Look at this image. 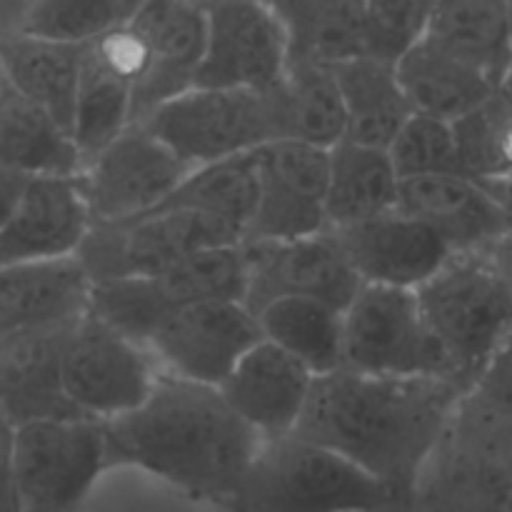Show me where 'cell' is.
Masks as SVG:
<instances>
[{
  "label": "cell",
  "mask_w": 512,
  "mask_h": 512,
  "mask_svg": "<svg viewBox=\"0 0 512 512\" xmlns=\"http://www.w3.org/2000/svg\"><path fill=\"white\" fill-rule=\"evenodd\" d=\"M243 253V303L253 315L270 300L288 295L318 298L345 310L363 285L328 230L290 240L243 243Z\"/></svg>",
  "instance_id": "2e32d148"
},
{
  "label": "cell",
  "mask_w": 512,
  "mask_h": 512,
  "mask_svg": "<svg viewBox=\"0 0 512 512\" xmlns=\"http://www.w3.org/2000/svg\"><path fill=\"white\" fill-rule=\"evenodd\" d=\"M313 380L315 375L293 355L260 338L233 365L218 390L260 440H273L293 433L308 405Z\"/></svg>",
  "instance_id": "d6986e66"
},
{
  "label": "cell",
  "mask_w": 512,
  "mask_h": 512,
  "mask_svg": "<svg viewBox=\"0 0 512 512\" xmlns=\"http://www.w3.org/2000/svg\"><path fill=\"white\" fill-rule=\"evenodd\" d=\"M140 3H143V0H123V5H125V8H128V13H133V10L138 8Z\"/></svg>",
  "instance_id": "ee69618b"
},
{
  "label": "cell",
  "mask_w": 512,
  "mask_h": 512,
  "mask_svg": "<svg viewBox=\"0 0 512 512\" xmlns=\"http://www.w3.org/2000/svg\"><path fill=\"white\" fill-rule=\"evenodd\" d=\"M288 38V58L338 63L363 53V0H268Z\"/></svg>",
  "instance_id": "1f68e13d"
},
{
  "label": "cell",
  "mask_w": 512,
  "mask_h": 512,
  "mask_svg": "<svg viewBox=\"0 0 512 512\" xmlns=\"http://www.w3.org/2000/svg\"><path fill=\"white\" fill-rule=\"evenodd\" d=\"M90 223L78 175H35L0 228V268L75 255Z\"/></svg>",
  "instance_id": "ffe728a7"
},
{
  "label": "cell",
  "mask_w": 512,
  "mask_h": 512,
  "mask_svg": "<svg viewBox=\"0 0 512 512\" xmlns=\"http://www.w3.org/2000/svg\"><path fill=\"white\" fill-rule=\"evenodd\" d=\"M400 178L388 150L343 138L328 148L325 230L360 223L398 205Z\"/></svg>",
  "instance_id": "83f0119b"
},
{
  "label": "cell",
  "mask_w": 512,
  "mask_h": 512,
  "mask_svg": "<svg viewBox=\"0 0 512 512\" xmlns=\"http://www.w3.org/2000/svg\"><path fill=\"white\" fill-rule=\"evenodd\" d=\"M0 165L30 175H78L83 155L68 128L0 78Z\"/></svg>",
  "instance_id": "4316f807"
},
{
  "label": "cell",
  "mask_w": 512,
  "mask_h": 512,
  "mask_svg": "<svg viewBox=\"0 0 512 512\" xmlns=\"http://www.w3.org/2000/svg\"><path fill=\"white\" fill-rule=\"evenodd\" d=\"M255 318L263 338L293 355L315 378L343 368V308L288 295L265 303Z\"/></svg>",
  "instance_id": "f546056e"
},
{
  "label": "cell",
  "mask_w": 512,
  "mask_h": 512,
  "mask_svg": "<svg viewBox=\"0 0 512 512\" xmlns=\"http://www.w3.org/2000/svg\"><path fill=\"white\" fill-rule=\"evenodd\" d=\"M255 203H258V170H255V150H250V153L195 165L158 208L193 210L223 220L243 238L255 213Z\"/></svg>",
  "instance_id": "d6a6232c"
},
{
  "label": "cell",
  "mask_w": 512,
  "mask_h": 512,
  "mask_svg": "<svg viewBox=\"0 0 512 512\" xmlns=\"http://www.w3.org/2000/svg\"><path fill=\"white\" fill-rule=\"evenodd\" d=\"M123 0H28L18 33L60 43H90L128 20Z\"/></svg>",
  "instance_id": "d590c367"
},
{
  "label": "cell",
  "mask_w": 512,
  "mask_h": 512,
  "mask_svg": "<svg viewBox=\"0 0 512 512\" xmlns=\"http://www.w3.org/2000/svg\"><path fill=\"white\" fill-rule=\"evenodd\" d=\"M425 38L500 85L512 63L508 0H435Z\"/></svg>",
  "instance_id": "f1b7e54d"
},
{
  "label": "cell",
  "mask_w": 512,
  "mask_h": 512,
  "mask_svg": "<svg viewBox=\"0 0 512 512\" xmlns=\"http://www.w3.org/2000/svg\"><path fill=\"white\" fill-rule=\"evenodd\" d=\"M105 470L108 455L103 420L53 418L18 425V512H80Z\"/></svg>",
  "instance_id": "ba28073f"
},
{
  "label": "cell",
  "mask_w": 512,
  "mask_h": 512,
  "mask_svg": "<svg viewBox=\"0 0 512 512\" xmlns=\"http://www.w3.org/2000/svg\"><path fill=\"white\" fill-rule=\"evenodd\" d=\"M345 108V138L388 148L405 120L413 115L395 63L368 53L330 63Z\"/></svg>",
  "instance_id": "484cf974"
},
{
  "label": "cell",
  "mask_w": 512,
  "mask_h": 512,
  "mask_svg": "<svg viewBox=\"0 0 512 512\" xmlns=\"http://www.w3.org/2000/svg\"><path fill=\"white\" fill-rule=\"evenodd\" d=\"M508 5H510V33H512V0H508Z\"/></svg>",
  "instance_id": "f6af8a7d"
},
{
  "label": "cell",
  "mask_w": 512,
  "mask_h": 512,
  "mask_svg": "<svg viewBox=\"0 0 512 512\" xmlns=\"http://www.w3.org/2000/svg\"><path fill=\"white\" fill-rule=\"evenodd\" d=\"M73 323L75 320L0 335V405L15 425L83 418L65 398L60 378L65 335Z\"/></svg>",
  "instance_id": "7402d4cb"
},
{
  "label": "cell",
  "mask_w": 512,
  "mask_h": 512,
  "mask_svg": "<svg viewBox=\"0 0 512 512\" xmlns=\"http://www.w3.org/2000/svg\"><path fill=\"white\" fill-rule=\"evenodd\" d=\"M160 370L148 348L85 310L70 325L60 360L65 398L83 418L110 420L138 408Z\"/></svg>",
  "instance_id": "8fae6325"
},
{
  "label": "cell",
  "mask_w": 512,
  "mask_h": 512,
  "mask_svg": "<svg viewBox=\"0 0 512 512\" xmlns=\"http://www.w3.org/2000/svg\"><path fill=\"white\" fill-rule=\"evenodd\" d=\"M260 338L258 318L243 300H200L160 320L145 348L160 373L218 388Z\"/></svg>",
  "instance_id": "4fadbf2b"
},
{
  "label": "cell",
  "mask_w": 512,
  "mask_h": 512,
  "mask_svg": "<svg viewBox=\"0 0 512 512\" xmlns=\"http://www.w3.org/2000/svg\"><path fill=\"white\" fill-rule=\"evenodd\" d=\"M485 185H488V190L495 195L500 208H503L505 220H508V233H510L508 238H512V178L495 180V183H485Z\"/></svg>",
  "instance_id": "b9f144b4"
},
{
  "label": "cell",
  "mask_w": 512,
  "mask_h": 512,
  "mask_svg": "<svg viewBox=\"0 0 512 512\" xmlns=\"http://www.w3.org/2000/svg\"><path fill=\"white\" fill-rule=\"evenodd\" d=\"M288 138L333 148L345 138V108L333 68L318 60L288 58L283 75Z\"/></svg>",
  "instance_id": "836d02e7"
},
{
  "label": "cell",
  "mask_w": 512,
  "mask_h": 512,
  "mask_svg": "<svg viewBox=\"0 0 512 512\" xmlns=\"http://www.w3.org/2000/svg\"><path fill=\"white\" fill-rule=\"evenodd\" d=\"M435 0H363V53L398 63L428 35Z\"/></svg>",
  "instance_id": "74e56055"
},
{
  "label": "cell",
  "mask_w": 512,
  "mask_h": 512,
  "mask_svg": "<svg viewBox=\"0 0 512 512\" xmlns=\"http://www.w3.org/2000/svg\"><path fill=\"white\" fill-rule=\"evenodd\" d=\"M108 468L130 465L198 503L225 510L260 448V435L213 385L160 373L138 408L105 420Z\"/></svg>",
  "instance_id": "7a4b0ae2"
},
{
  "label": "cell",
  "mask_w": 512,
  "mask_h": 512,
  "mask_svg": "<svg viewBox=\"0 0 512 512\" xmlns=\"http://www.w3.org/2000/svg\"><path fill=\"white\" fill-rule=\"evenodd\" d=\"M225 512H410L358 465L300 435L260 440Z\"/></svg>",
  "instance_id": "277c9868"
},
{
  "label": "cell",
  "mask_w": 512,
  "mask_h": 512,
  "mask_svg": "<svg viewBox=\"0 0 512 512\" xmlns=\"http://www.w3.org/2000/svg\"><path fill=\"white\" fill-rule=\"evenodd\" d=\"M503 255H505V263H508V273H510V283H512V238L503 240Z\"/></svg>",
  "instance_id": "7bdbcfd3"
},
{
  "label": "cell",
  "mask_w": 512,
  "mask_h": 512,
  "mask_svg": "<svg viewBox=\"0 0 512 512\" xmlns=\"http://www.w3.org/2000/svg\"><path fill=\"white\" fill-rule=\"evenodd\" d=\"M243 243L223 220L180 208H155L115 223H90L78 248L90 283L125 275H153L188 255L218 245Z\"/></svg>",
  "instance_id": "30bf717a"
},
{
  "label": "cell",
  "mask_w": 512,
  "mask_h": 512,
  "mask_svg": "<svg viewBox=\"0 0 512 512\" xmlns=\"http://www.w3.org/2000/svg\"><path fill=\"white\" fill-rule=\"evenodd\" d=\"M128 25L148 50V68L133 88V123L195 85L205 53V8L198 0H143Z\"/></svg>",
  "instance_id": "ac0fdd59"
},
{
  "label": "cell",
  "mask_w": 512,
  "mask_h": 512,
  "mask_svg": "<svg viewBox=\"0 0 512 512\" xmlns=\"http://www.w3.org/2000/svg\"><path fill=\"white\" fill-rule=\"evenodd\" d=\"M193 170L145 123L135 120L78 173L93 223H115L158 208Z\"/></svg>",
  "instance_id": "7c38bea8"
},
{
  "label": "cell",
  "mask_w": 512,
  "mask_h": 512,
  "mask_svg": "<svg viewBox=\"0 0 512 512\" xmlns=\"http://www.w3.org/2000/svg\"><path fill=\"white\" fill-rule=\"evenodd\" d=\"M328 233L360 283L418 290L455 255L430 225L403 213L398 205Z\"/></svg>",
  "instance_id": "e0dca14e"
},
{
  "label": "cell",
  "mask_w": 512,
  "mask_h": 512,
  "mask_svg": "<svg viewBox=\"0 0 512 512\" xmlns=\"http://www.w3.org/2000/svg\"><path fill=\"white\" fill-rule=\"evenodd\" d=\"M243 243L188 255L153 275H125L90 283L88 313L145 345L160 320L200 300H243Z\"/></svg>",
  "instance_id": "52a82bcc"
},
{
  "label": "cell",
  "mask_w": 512,
  "mask_h": 512,
  "mask_svg": "<svg viewBox=\"0 0 512 512\" xmlns=\"http://www.w3.org/2000/svg\"><path fill=\"white\" fill-rule=\"evenodd\" d=\"M395 70L413 113L448 123L478 110L498 90V83L483 70L448 53L430 38L413 45L395 63Z\"/></svg>",
  "instance_id": "cb8c5ba5"
},
{
  "label": "cell",
  "mask_w": 512,
  "mask_h": 512,
  "mask_svg": "<svg viewBox=\"0 0 512 512\" xmlns=\"http://www.w3.org/2000/svg\"><path fill=\"white\" fill-rule=\"evenodd\" d=\"M465 388L440 375H370L340 368L313 380L293 433L333 450L405 505Z\"/></svg>",
  "instance_id": "6da1fadb"
},
{
  "label": "cell",
  "mask_w": 512,
  "mask_h": 512,
  "mask_svg": "<svg viewBox=\"0 0 512 512\" xmlns=\"http://www.w3.org/2000/svg\"><path fill=\"white\" fill-rule=\"evenodd\" d=\"M258 203L243 243L290 240L325 230L328 148L280 138L255 150Z\"/></svg>",
  "instance_id": "9a60e30c"
},
{
  "label": "cell",
  "mask_w": 512,
  "mask_h": 512,
  "mask_svg": "<svg viewBox=\"0 0 512 512\" xmlns=\"http://www.w3.org/2000/svg\"><path fill=\"white\" fill-rule=\"evenodd\" d=\"M90 278L78 255L0 268V335L70 323L88 310Z\"/></svg>",
  "instance_id": "603a6c76"
},
{
  "label": "cell",
  "mask_w": 512,
  "mask_h": 512,
  "mask_svg": "<svg viewBox=\"0 0 512 512\" xmlns=\"http://www.w3.org/2000/svg\"><path fill=\"white\" fill-rule=\"evenodd\" d=\"M463 173L480 183L512 178V98L495 90L488 103L455 120Z\"/></svg>",
  "instance_id": "e575fe53"
},
{
  "label": "cell",
  "mask_w": 512,
  "mask_h": 512,
  "mask_svg": "<svg viewBox=\"0 0 512 512\" xmlns=\"http://www.w3.org/2000/svg\"><path fill=\"white\" fill-rule=\"evenodd\" d=\"M83 45L35 38L15 30L0 38V78L70 130Z\"/></svg>",
  "instance_id": "d4e9b609"
},
{
  "label": "cell",
  "mask_w": 512,
  "mask_h": 512,
  "mask_svg": "<svg viewBox=\"0 0 512 512\" xmlns=\"http://www.w3.org/2000/svg\"><path fill=\"white\" fill-rule=\"evenodd\" d=\"M398 208L430 225L453 253L493 248L510 235L495 195L468 173L400 180Z\"/></svg>",
  "instance_id": "44dd1931"
},
{
  "label": "cell",
  "mask_w": 512,
  "mask_h": 512,
  "mask_svg": "<svg viewBox=\"0 0 512 512\" xmlns=\"http://www.w3.org/2000/svg\"><path fill=\"white\" fill-rule=\"evenodd\" d=\"M415 293L430 333L448 358L450 375L468 390L512 340V283L503 243L455 253Z\"/></svg>",
  "instance_id": "3957f363"
},
{
  "label": "cell",
  "mask_w": 512,
  "mask_h": 512,
  "mask_svg": "<svg viewBox=\"0 0 512 512\" xmlns=\"http://www.w3.org/2000/svg\"><path fill=\"white\" fill-rule=\"evenodd\" d=\"M15 433L18 425L0 405V512H18L15 500Z\"/></svg>",
  "instance_id": "ab89813d"
},
{
  "label": "cell",
  "mask_w": 512,
  "mask_h": 512,
  "mask_svg": "<svg viewBox=\"0 0 512 512\" xmlns=\"http://www.w3.org/2000/svg\"><path fill=\"white\" fill-rule=\"evenodd\" d=\"M28 183L30 175H23L18 173V170H10L5 168V165H0V228H3V225L8 223L10 215L15 213Z\"/></svg>",
  "instance_id": "60d3db41"
},
{
  "label": "cell",
  "mask_w": 512,
  "mask_h": 512,
  "mask_svg": "<svg viewBox=\"0 0 512 512\" xmlns=\"http://www.w3.org/2000/svg\"><path fill=\"white\" fill-rule=\"evenodd\" d=\"M133 85L135 80L110 63L93 43L83 45L70 128L83 165L133 123Z\"/></svg>",
  "instance_id": "4dcf8cb0"
},
{
  "label": "cell",
  "mask_w": 512,
  "mask_h": 512,
  "mask_svg": "<svg viewBox=\"0 0 512 512\" xmlns=\"http://www.w3.org/2000/svg\"><path fill=\"white\" fill-rule=\"evenodd\" d=\"M470 390L488 398L490 403L512 413V340L503 345L498 353L490 358V363L480 370Z\"/></svg>",
  "instance_id": "f35d334b"
},
{
  "label": "cell",
  "mask_w": 512,
  "mask_h": 512,
  "mask_svg": "<svg viewBox=\"0 0 512 512\" xmlns=\"http://www.w3.org/2000/svg\"><path fill=\"white\" fill-rule=\"evenodd\" d=\"M410 512H512V413L465 390L430 453Z\"/></svg>",
  "instance_id": "5b68a950"
},
{
  "label": "cell",
  "mask_w": 512,
  "mask_h": 512,
  "mask_svg": "<svg viewBox=\"0 0 512 512\" xmlns=\"http://www.w3.org/2000/svg\"><path fill=\"white\" fill-rule=\"evenodd\" d=\"M195 85L268 90L283 83L288 38L268 0H210Z\"/></svg>",
  "instance_id": "5bb4252c"
},
{
  "label": "cell",
  "mask_w": 512,
  "mask_h": 512,
  "mask_svg": "<svg viewBox=\"0 0 512 512\" xmlns=\"http://www.w3.org/2000/svg\"><path fill=\"white\" fill-rule=\"evenodd\" d=\"M198 3H200V5H205V3H210V0H198Z\"/></svg>",
  "instance_id": "bcb514c9"
},
{
  "label": "cell",
  "mask_w": 512,
  "mask_h": 512,
  "mask_svg": "<svg viewBox=\"0 0 512 512\" xmlns=\"http://www.w3.org/2000/svg\"><path fill=\"white\" fill-rule=\"evenodd\" d=\"M140 123L193 168L288 138L283 85L268 90L193 85Z\"/></svg>",
  "instance_id": "8992f818"
},
{
  "label": "cell",
  "mask_w": 512,
  "mask_h": 512,
  "mask_svg": "<svg viewBox=\"0 0 512 512\" xmlns=\"http://www.w3.org/2000/svg\"><path fill=\"white\" fill-rule=\"evenodd\" d=\"M343 368L453 380L448 358L425 323L418 293L373 283L360 285L343 310Z\"/></svg>",
  "instance_id": "9c48e42d"
},
{
  "label": "cell",
  "mask_w": 512,
  "mask_h": 512,
  "mask_svg": "<svg viewBox=\"0 0 512 512\" xmlns=\"http://www.w3.org/2000/svg\"><path fill=\"white\" fill-rule=\"evenodd\" d=\"M385 150L400 180L435 173H463L455 128L448 120L413 113Z\"/></svg>",
  "instance_id": "8d00e7d4"
}]
</instances>
